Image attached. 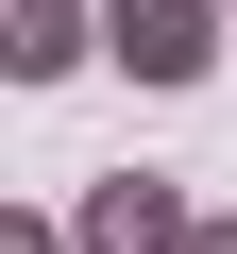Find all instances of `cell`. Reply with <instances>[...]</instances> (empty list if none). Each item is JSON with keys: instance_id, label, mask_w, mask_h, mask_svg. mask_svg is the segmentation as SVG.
Instances as JSON below:
<instances>
[{"instance_id": "cell-1", "label": "cell", "mask_w": 237, "mask_h": 254, "mask_svg": "<svg viewBox=\"0 0 237 254\" xmlns=\"http://www.w3.org/2000/svg\"><path fill=\"white\" fill-rule=\"evenodd\" d=\"M220 17H237V0H102V68L203 85V68H220Z\"/></svg>"}, {"instance_id": "cell-2", "label": "cell", "mask_w": 237, "mask_h": 254, "mask_svg": "<svg viewBox=\"0 0 237 254\" xmlns=\"http://www.w3.org/2000/svg\"><path fill=\"white\" fill-rule=\"evenodd\" d=\"M68 237H85V254H186L203 203H186V170H102V187L68 203Z\"/></svg>"}, {"instance_id": "cell-3", "label": "cell", "mask_w": 237, "mask_h": 254, "mask_svg": "<svg viewBox=\"0 0 237 254\" xmlns=\"http://www.w3.org/2000/svg\"><path fill=\"white\" fill-rule=\"evenodd\" d=\"M0 254H85V237H68L51 203H17V220H0Z\"/></svg>"}, {"instance_id": "cell-4", "label": "cell", "mask_w": 237, "mask_h": 254, "mask_svg": "<svg viewBox=\"0 0 237 254\" xmlns=\"http://www.w3.org/2000/svg\"><path fill=\"white\" fill-rule=\"evenodd\" d=\"M17 17H102V0H17Z\"/></svg>"}, {"instance_id": "cell-5", "label": "cell", "mask_w": 237, "mask_h": 254, "mask_svg": "<svg viewBox=\"0 0 237 254\" xmlns=\"http://www.w3.org/2000/svg\"><path fill=\"white\" fill-rule=\"evenodd\" d=\"M186 254H237V220H203V237H186Z\"/></svg>"}]
</instances>
